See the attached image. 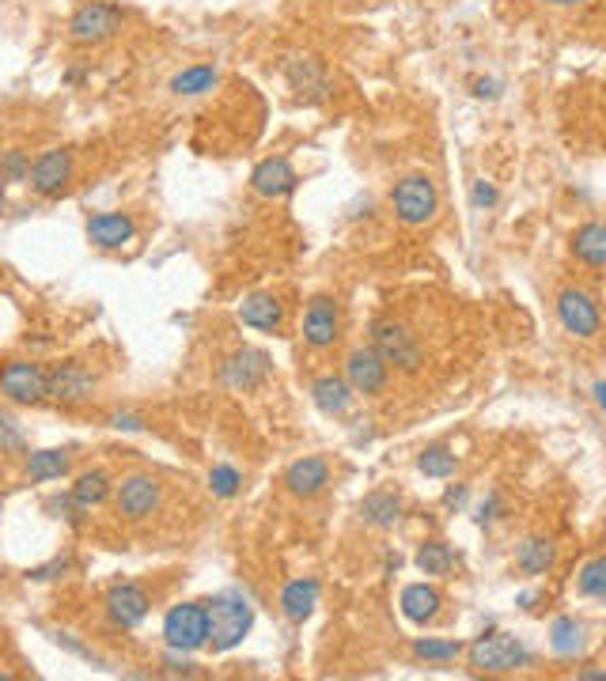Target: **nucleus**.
<instances>
[{"label": "nucleus", "mask_w": 606, "mask_h": 681, "mask_svg": "<svg viewBox=\"0 0 606 681\" xmlns=\"http://www.w3.org/2000/svg\"><path fill=\"white\" fill-rule=\"evenodd\" d=\"M209 610V647L212 651H232L243 644V636L254 625V610L240 590H224V595H212L205 602Z\"/></svg>", "instance_id": "f257e3e1"}, {"label": "nucleus", "mask_w": 606, "mask_h": 681, "mask_svg": "<svg viewBox=\"0 0 606 681\" xmlns=\"http://www.w3.org/2000/svg\"><path fill=\"white\" fill-rule=\"evenodd\" d=\"M391 209L395 216L403 220L406 227H421L429 224L432 216L440 212V190L429 175H406L395 183L391 190Z\"/></svg>", "instance_id": "f03ea898"}, {"label": "nucleus", "mask_w": 606, "mask_h": 681, "mask_svg": "<svg viewBox=\"0 0 606 681\" xmlns=\"http://www.w3.org/2000/svg\"><path fill=\"white\" fill-rule=\"evenodd\" d=\"M531 662H535V655L508 633H489L470 647V667L478 674H512V670H523Z\"/></svg>", "instance_id": "7ed1b4c3"}, {"label": "nucleus", "mask_w": 606, "mask_h": 681, "mask_svg": "<svg viewBox=\"0 0 606 681\" xmlns=\"http://www.w3.org/2000/svg\"><path fill=\"white\" fill-rule=\"evenodd\" d=\"M163 639L171 651H198L209 647V610L205 602H178L163 618Z\"/></svg>", "instance_id": "20e7f679"}, {"label": "nucleus", "mask_w": 606, "mask_h": 681, "mask_svg": "<svg viewBox=\"0 0 606 681\" xmlns=\"http://www.w3.org/2000/svg\"><path fill=\"white\" fill-rule=\"evenodd\" d=\"M372 349L387 360V367H395V372H403V375H417L424 364L421 344H417L413 333L398 322H375L372 326Z\"/></svg>", "instance_id": "39448f33"}, {"label": "nucleus", "mask_w": 606, "mask_h": 681, "mask_svg": "<svg viewBox=\"0 0 606 681\" xmlns=\"http://www.w3.org/2000/svg\"><path fill=\"white\" fill-rule=\"evenodd\" d=\"M121 8L118 4H106V0H88V4H80L77 12H72L69 20V38L80 46H95V43H106V38H114L121 31Z\"/></svg>", "instance_id": "423d86ee"}, {"label": "nucleus", "mask_w": 606, "mask_h": 681, "mask_svg": "<svg viewBox=\"0 0 606 681\" xmlns=\"http://www.w3.org/2000/svg\"><path fill=\"white\" fill-rule=\"evenodd\" d=\"M0 390L20 406H38V401L50 398V372L31 364V360H8L0 367Z\"/></svg>", "instance_id": "0eeeda50"}, {"label": "nucleus", "mask_w": 606, "mask_h": 681, "mask_svg": "<svg viewBox=\"0 0 606 681\" xmlns=\"http://www.w3.org/2000/svg\"><path fill=\"white\" fill-rule=\"evenodd\" d=\"M284 80L303 103H323L330 95V69L318 54H289L284 57Z\"/></svg>", "instance_id": "6e6552de"}, {"label": "nucleus", "mask_w": 606, "mask_h": 681, "mask_svg": "<svg viewBox=\"0 0 606 681\" xmlns=\"http://www.w3.org/2000/svg\"><path fill=\"white\" fill-rule=\"evenodd\" d=\"M557 318H561L564 333H572V338H580V341H592L595 333L603 330L599 303L584 289H564L557 295Z\"/></svg>", "instance_id": "1a4fd4ad"}, {"label": "nucleus", "mask_w": 606, "mask_h": 681, "mask_svg": "<svg viewBox=\"0 0 606 681\" xmlns=\"http://www.w3.org/2000/svg\"><path fill=\"white\" fill-rule=\"evenodd\" d=\"M114 504H118V515L141 523V519H149V515L160 512L163 485L152 478V473H129V478H121V485L114 489Z\"/></svg>", "instance_id": "9d476101"}, {"label": "nucleus", "mask_w": 606, "mask_h": 681, "mask_svg": "<svg viewBox=\"0 0 606 681\" xmlns=\"http://www.w3.org/2000/svg\"><path fill=\"white\" fill-rule=\"evenodd\" d=\"M27 183L38 197H61L72 183V152H65V148L43 152L35 163H31Z\"/></svg>", "instance_id": "9b49d317"}, {"label": "nucleus", "mask_w": 606, "mask_h": 681, "mask_svg": "<svg viewBox=\"0 0 606 681\" xmlns=\"http://www.w3.org/2000/svg\"><path fill=\"white\" fill-rule=\"evenodd\" d=\"M387 375H391L387 360H383L372 344H368V349H353L346 356V379L357 394H368V398H372V394H383L387 390Z\"/></svg>", "instance_id": "f8f14e48"}, {"label": "nucleus", "mask_w": 606, "mask_h": 681, "mask_svg": "<svg viewBox=\"0 0 606 681\" xmlns=\"http://www.w3.org/2000/svg\"><path fill=\"white\" fill-rule=\"evenodd\" d=\"M338 330H341L338 303H334L330 295H315V300L307 303V310H303V341H307L311 349H330V344L338 341Z\"/></svg>", "instance_id": "ddd939ff"}, {"label": "nucleus", "mask_w": 606, "mask_h": 681, "mask_svg": "<svg viewBox=\"0 0 606 681\" xmlns=\"http://www.w3.org/2000/svg\"><path fill=\"white\" fill-rule=\"evenodd\" d=\"M266 375H269V356L258 349H235L220 364V379H224L228 390H254Z\"/></svg>", "instance_id": "4468645a"}, {"label": "nucleus", "mask_w": 606, "mask_h": 681, "mask_svg": "<svg viewBox=\"0 0 606 681\" xmlns=\"http://www.w3.org/2000/svg\"><path fill=\"white\" fill-rule=\"evenodd\" d=\"M300 186V175L292 171V163L284 160V155H269V160H261L258 167L250 171V190L258 197H289L292 190Z\"/></svg>", "instance_id": "2eb2a0df"}, {"label": "nucleus", "mask_w": 606, "mask_h": 681, "mask_svg": "<svg viewBox=\"0 0 606 681\" xmlns=\"http://www.w3.org/2000/svg\"><path fill=\"white\" fill-rule=\"evenodd\" d=\"M106 618L118 629H137L149 618V595L137 584H114L106 590Z\"/></svg>", "instance_id": "dca6fc26"}, {"label": "nucleus", "mask_w": 606, "mask_h": 681, "mask_svg": "<svg viewBox=\"0 0 606 681\" xmlns=\"http://www.w3.org/2000/svg\"><path fill=\"white\" fill-rule=\"evenodd\" d=\"M92 390H95L92 372L84 364H77V360L57 364L50 372V398L61 401V406H80V401L92 398Z\"/></svg>", "instance_id": "f3484780"}, {"label": "nucleus", "mask_w": 606, "mask_h": 681, "mask_svg": "<svg viewBox=\"0 0 606 681\" xmlns=\"http://www.w3.org/2000/svg\"><path fill=\"white\" fill-rule=\"evenodd\" d=\"M284 485H289L292 496L311 500L330 485V466H326V458H318V455H303L284 470Z\"/></svg>", "instance_id": "a211bd4d"}, {"label": "nucleus", "mask_w": 606, "mask_h": 681, "mask_svg": "<svg viewBox=\"0 0 606 681\" xmlns=\"http://www.w3.org/2000/svg\"><path fill=\"white\" fill-rule=\"evenodd\" d=\"M133 235H137V224L126 212H100V216L88 220V239L100 246V250H121Z\"/></svg>", "instance_id": "6ab92c4d"}, {"label": "nucleus", "mask_w": 606, "mask_h": 681, "mask_svg": "<svg viewBox=\"0 0 606 681\" xmlns=\"http://www.w3.org/2000/svg\"><path fill=\"white\" fill-rule=\"evenodd\" d=\"M240 322L250 326V330H261V333H277L284 322V307L277 295L269 292H254L247 300L240 303Z\"/></svg>", "instance_id": "aec40b11"}, {"label": "nucleus", "mask_w": 606, "mask_h": 681, "mask_svg": "<svg viewBox=\"0 0 606 681\" xmlns=\"http://www.w3.org/2000/svg\"><path fill=\"white\" fill-rule=\"evenodd\" d=\"M569 250H572V258H576L580 266L606 269V224H599V220L580 224L576 232H572V239H569Z\"/></svg>", "instance_id": "412c9836"}, {"label": "nucleus", "mask_w": 606, "mask_h": 681, "mask_svg": "<svg viewBox=\"0 0 606 681\" xmlns=\"http://www.w3.org/2000/svg\"><path fill=\"white\" fill-rule=\"evenodd\" d=\"M353 387H349L346 375H323V379L311 383V401L318 406V413L326 416H346L353 406Z\"/></svg>", "instance_id": "4be33fe9"}, {"label": "nucleus", "mask_w": 606, "mask_h": 681, "mask_svg": "<svg viewBox=\"0 0 606 681\" xmlns=\"http://www.w3.org/2000/svg\"><path fill=\"white\" fill-rule=\"evenodd\" d=\"M553 564H557V549L550 538L531 535L515 545V568H520L523 576H546Z\"/></svg>", "instance_id": "5701e85b"}, {"label": "nucleus", "mask_w": 606, "mask_h": 681, "mask_svg": "<svg viewBox=\"0 0 606 681\" xmlns=\"http://www.w3.org/2000/svg\"><path fill=\"white\" fill-rule=\"evenodd\" d=\"M315 606H318V584H315V579H292V584H284V590H281V613L289 621L303 625V621L315 613Z\"/></svg>", "instance_id": "b1692460"}, {"label": "nucleus", "mask_w": 606, "mask_h": 681, "mask_svg": "<svg viewBox=\"0 0 606 681\" xmlns=\"http://www.w3.org/2000/svg\"><path fill=\"white\" fill-rule=\"evenodd\" d=\"M69 470H72L69 450H54V447L50 450H31L27 466H23L27 481H35V485H46V481H61Z\"/></svg>", "instance_id": "393cba45"}, {"label": "nucleus", "mask_w": 606, "mask_h": 681, "mask_svg": "<svg viewBox=\"0 0 606 681\" xmlns=\"http://www.w3.org/2000/svg\"><path fill=\"white\" fill-rule=\"evenodd\" d=\"M398 515H403V500L395 496V492H368L364 500H360V519L368 523V527L375 530H387L398 523Z\"/></svg>", "instance_id": "a878e982"}, {"label": "nucleus", "mask_w": 606, "mask_h": 681, "mask_svg": "<svg viewBox=\"0 0 606 681\" xmlns=\"http://www.w3.org/2000/svg\"><path fill=\"white\" fill-rule=\"evenodd\" d=\"M440 602H444L440 590L429 584H409L403 590V613H406V621H413V625H429V621L440 613Z\"/></svg>", "instance_id": "bb28decb"}, {"label": "nucleus", "mask_w": 606, "mask_h": 681, "mask_svg": "<svg viewBox=\"0 0 606 681\" xmlns=\"http://www.w3.org/2000/svg\"><path fill=\"white\" fill-rule=\"evenodd\" d=\"M217 84H220V72L212 69V64H190V69H183V72H175V77H171V92L186 95V98L209 95Z\"/></svg>", "instance_id": "cd10ccee"}, {"label": "nucleus", "mask_w": 606, "mask_h": 681, "mask_svg": "<svg viewBox=\"0 0 606 681\" xmlns=\"http://www.w3.org/2000/svg\"><path fill=\"white\" fill-rule=\"evenodd\" d=\"M417 568L424 572V576H447V572L455 568V553L447 541L432 538V541H421V549H417Z\"/></svg>", "instance_id": "c85d7f7f"}, {"label": "nucleus", "mask_w": 606, "mask_h": 681, "mask_svg": "<svg viewBox=\"0 0 606 681\" xmlns=\"http://www.w3.org/2000/svg\"><path fill=\"white\" fill-rule=\"evenodd\" d=\"M110 496V478H106L103 470H92V473H80L77 485H72V500H77L84 512H92V507H100L103 500Z\"/></svg>", "instance_id": "c756f323"}, {"label": "nucleus", "mask_w": 606, "mask_h": 681, "mask_svg": "<svg viewBox=\"0 0 606 681\" xmlns=\"http://www.w3.org/2000/svg\"><path fill=\"white\" fill-rule=\"evenodd\" d=\"M417 470H421L424 478H452L458 470V458L452 455V447L432 443V447H424L421 455H417Z\"/></svg>", "instance_id": "7c9ffc66"}, {"label": "nucleus", "mask_w": 606, "mask_h": 681, "mask_svg": "<svg viewBox=\"0 0 606 681\" xmlns=\"http://www.w3.org/2000/svg\"><path fill=\"white\" fill-rule=\"evenodd\" d=\"M550 647L557 655H576L584 647V625L576 618H557L550 629Z\"/></svg>", "instance_id": "2f4dec72"}, {"label": "nucleus", "mask_w": 606, "mask_h": 681, "mask_svg": "<svg viewBox=\"0 0 606 681\" xmlns=\"http://www.w3.org/2000/svg\"><path fill=\"white\" fill-rule=\"evenodd\" d=\"M576 590L584 598H599V602H606V553L595 556V561H587L584 568H580Z\"/></svg>", "instance_id": "473e14b6"}, {"label": "nucleus", "mask_w": 606, "mask_h": 681, "mask_svg": "<svg viewBox=\"0 0 606 681\" xmlns=\"http://www.w3.org/2000/svg\"><path fill=\"white\" fill-rule=\"evenodd\" d=\"M463 651V644L458 639H417L413 644V655L417 659H424V662H452L455 655Z\"/></svg>", "instance_id": "72a5a7b5"}, {"label": "nucleus", "mask_w": 606, "mask_h": 681, "mask_svg": "<svg viewBox=\"0 0 606 681\" xmlns=\"http://www.w3.org/2000/svg\"><path fill=\"white\" fill-rule=\"evenodd\" d=\"M240 485H243V478H240V470H235V466L220 462V466H212V470H209V489H212V496L232 500L235 492H240Z\"/></svg>", "instance_id": "f704fd0d"}, {"label": "nucleus", "mask_w": 606, "mask_h": 681, "mask_svg": "<svg viewBox=\"0 0 606 681\" xmlns=\"http://www.w3.org/2000/svg\"><path fill=\"white\" fill-rule=\"evenodd\" d=\"M0 178H4V183H27L31 160H27L23 148H8V152L0 155Z\"/></svg>", "instance_id": "c9c22d12"}, {"label": "nucleus", "mask_w": 606, "mask_h": 681, "mask_svg": "<svg viewBox=\"0 0 606 681\" xmlns=\"http://www.w3.org/2000/svg\"><path fill=\"white\" fill-rule=\"evenodd\" d=\"M27 450V436H23L20 421L0 413V455H23Z\"/></svg>", "instance_id": "e433bc0d"}, {"label": "nucleus", "mask_w": 606, "mask_h": 681, "mask_svg": "<svg viewBox=\"0 0 606 681\" xmlns=\"http://www.w3.org/2000/svg\"><path fill=\"white\" fill-rule=\"evenodd\" d=\"M470 201H474V209H493V204L501 201V193H497V186H493V183H486V178H478V183H474Z\"/></svg>", "instance_id": "4c0bfd02"}, {"label": "nucleus", "mask_w": 606, "mask_h": 681, "mask_svg": "<svg viewBox=\"0 0 606 681\" xmlns=\"http://www.w3.org/2000/svg\"><path fill=\"white\" fill-rule=\"evenodd\" d=\"M110 428H118V432H141L144 428V416L141 413H110Z\"/></svg>", "instance_id": "58836bf2"}, {"label": "nucleus", "mask_w": 606, "mask_h": 681, "mask_svg": "<svg viewBox=\"0 0 606 681\" xmlns=\"http://www.w3.org/2000/svg\"><path fill=\"white\" fill-rule=\"evenodd\" d=\"M57 572H61V576L69 572V561H65V556L61 561H54V564H46V568H35L31 572V579H57Z\"/></svg>", "instance_id": "ea45409f"}, {"label": "nucleus", "mask_w": 606, "mask_h": 681, "mask_svg": "<svg viewBox=\"0 0 606 681\" xmlns=\"http://www.w3.org/2000/svg\"><path fill=\"white\" fill-rule=\"evenodd\" d=\"M474 95H478V98H497V95H501V84H497V80H474Z\"/></svg>", "instance_id": "a19ab883"}, {"label": "nucleus", "mask_w": 606, "mask_h": 681, "mask_svg": "<svg viewBox=\"0 0 606 681\" xmlns=\"http://www.w3.org/2000/svg\"><path fill=\"white\" fill-rule=\"evenodd\" d=\"M493 512H497V496H489L486 504L478 507V523H493V519H497Z\"/></svg>", "instance_id": "79ce46f5"}, {"label": "nucleus", "mask_w": 606, "mask_h": 681, "mask_svg": "<svg viewBox=\"0 0 606 681\" xmlns=\"http://www.w3.org/2000/svg\"><path fill=\"white\" fill-rule=\"evenodd\" d=\"M463 500H466V489H463V485H458V489H447L444 504H447V507H458V504H463Z\"/></svg>", "instance_id": "37998d69"}, {"label": "nucleus", "mask_w": 606, "mask_h": 681, "mask_svg": "<svg viewBox=\"0 0 606 681\" xmlns=\"http://www.w3.org/2000/svg\"><path fill=\"white\" fill-rule=\"evenodd\" d=\"M543 4H553V8H584V4H592V0H543Z\"/></svg>", "instance_id": "c03bdc74"}, {"label": "nucleus", "mask_w": 606, "mask_h": 681, "mask_svg": "<svg viewBox=\"0 0 606 681\" xmlns=\"http://www.w3.org/2000/svg\"><path fill=\"white\" fill-rule=\"evenodd\" d=\"M592 394H595V401H599V409L606 413V379H599V383H595V387H592Z\"/></svg>", "instance_id": "a18cd8bd"}, {"label": "nucleus", "mask_w": 606, "mask_h": 681, "mask_svg": "<svg viewBox=\"0 0 606 681\" xmlns=\"http://www.w3.org/2000/svg\"><path fill=\"white\" fill-rule=\"evenodd\" d=\"M580 678H595V681H606V670H580Z\"/></svg>", "instance_id": "49530a36"}, {"label": "nucleus", "mask_w": 606, "mask_h": 681, "mask_svg": "<svg viewBox=\"0 0 606 681\" xmlns=\"http://www.w3.org/2000/svg\"><path fill=\"white\" fill-rule=\"evenodd\" d=\"M4 204H8L4 201V178H0V216H4Z\"/></svg>", "instance_id": "de8ad7c7"}]
</instances>
